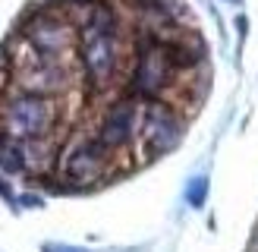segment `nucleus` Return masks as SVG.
<instances>
[{
	"label": "nucleus",
	"mask_w": 258,
	"mask_h": 252,
	"mask_svg": "<svg viewBox=\"0 0 258 252\" xmlns=\"http://www.w3.org/2000/svg\"><path fill=\"white\" fill-rule=\"evenodd\" d=\"M179 139H183V117L176 113V107L167 104V101L148 104L145 120H142V136H139L145 158H158L164 151H170Z\"/></svg>",
	"instance_id": "1"
}]
</instances>
